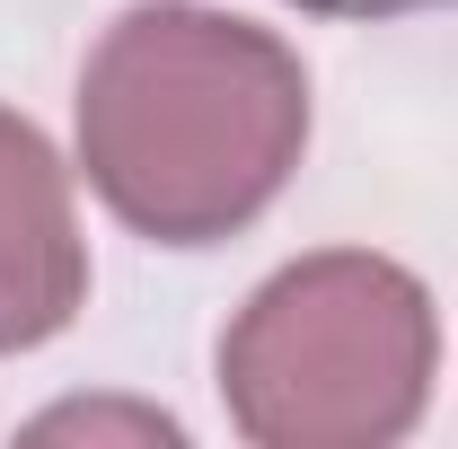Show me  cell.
<instances>
[{"label":"cell","instance_id":"5","mask_svg":"<svg viewBox=\"0 0 458 449\" xmlns=\"http://www.w3.org/2000/svg\"><path fill=\"white\" fill-rule=\"evenodd\" d=\"M318 18H414V9H458V0H291Z\"/></svg>","mask_w":458,"mask_h":449},{"label":"cell","instance_id":"2","mask_svg":"<svg viewBox=\"0 0 458 449\" xmlns=\"http://www.w3.org/2000/svg\"><path fill=\"white\" fill-rule=\"evenodd\" d=\"M432 370V291L370 247L283 265L221 335V405L256 449H388L423 423Z\"/></svg>","mask_w":458,"mask_h":449},{"label":"cell","instance_id":"4","mask_svg":"<svg viewBox=\"0 0 458 449\" xmlns=\"http://www.w3.org/2000/svg\"><path fill=\"white\" fill-rule=\"evenodd\" d=\"M36 441H185V423L159 405H54Z\"/></svg>","mask_w":458,"mask_h":449},{"label":"cell","instance_id":"1","mask_svg":"<svg viewBox=\"0 0 458 449\" xmlns=\"http://www.w3.org/2000/svg\"><path fill=\"white\" fill-rule=\"evenodd\" d=\"M300 141V54L229 9L141 0L80 71V168L114 221L159 247L238 238L291 185Z\"/></svg>","mask_w":458,"mask_h":449},{"label":"cell","instance_id":"3","mask_svg":"<svg viewBox=\"0 0 458 449\" xmlns=\"http://www.w3.org/2000/svg\"><path fill=\"white\" fill-rule=\"evenodd\" d=\"M89 300V247L71 212V168L27 114L0 106V352L54 343Z\"/></svg>","mask_w":458,"mask_h":449}]
</instances>
